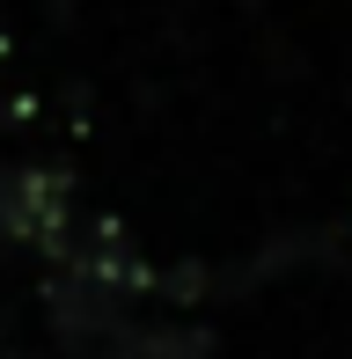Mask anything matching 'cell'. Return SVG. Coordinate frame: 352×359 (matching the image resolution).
Here are the masks:
<instances>
[{"mask_svg":"<svg viewBox=\"0 0 352 359\" xmlns=\"http://www.w3.org/2000/svg\"><path fill=\"white\" fill-rule=\"evenodd\" d=\"M345 359H352V345H345Z\"/></svg>","mask_w":352,"mask_h":359,"instance_id":"obj_1","label":"cell"}]
</instances>
